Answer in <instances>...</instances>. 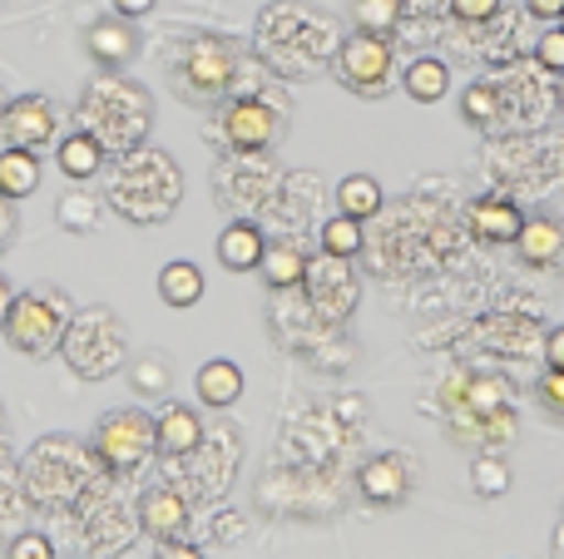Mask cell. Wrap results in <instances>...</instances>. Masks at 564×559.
<instances>
[{
  "label": "cell",
  "mask_w": 564,
  "mask_h": 559,
  "mask_svg": "<svg viewBox=\"0 0 564 559\" xmlns=\"http://www.w3.org/2000/svg\"><path fill=\"white\" fill-rule=\"evenodd\" d=\"M178 194H184L178 164L169 154H154V149L149 154H129L115 174V188H109L115 208L124 218H134V223H164L174 213Z\"/></svg>",
  "instance_id": "6da1fadb"
},
{
  "label": "cell",
  "mask_w": 564,
  "mask_h": 559,
  "mask_svg": "<svg viewBox=\"0 0 564 559\" xmlns=\"http://www.w3.org/2000/svg\"><path fill=\"white\" fill-rule=\"evenodd\" d=\"M69 327V303L59 287H30V293H15L6 313V342L25 357H50L59 342H65Z\"/></svg>",
  "instance_id": "7a4b0ae2"
},
{
  "label": "cell",
  "mask_w": 564,
  "mask_h": 559,
  "mask_svg": "<svg viewBox=\"0 0 564 559\" xmlns=\"http://www.w3.org/2000/svg\"><path fill=\"white\" fill-rule=\"evenodd\" d=\"M238 50L224 35H198L188 40L184 59H178V89L188 99H218L224 89L238 85Z\"/></svg>",
  "instance_id": "3957f363"
},
{
  "label": "cell",
  "mask_w": 564,
  "mask_h": 559,
  "mask_svg": "<svg viewBox=\"0 0 564 559\" xmlns=\"http://www.w3.org/2000/svg\"><path fill=\"white\" fill-rule=\"evenodd\" d=\"M154 451H159L154 416H144V412H109L95 431V456L115 475H134Z\"/></svg>",
  "instance_id": "277c9868"
},
{
  "label": "cell",
  "mask_w": 564,
  "mask_h": 559,
  "mask_svg": "<svg viewBox=\"0 0 564 559\" xmlns=\"http://www.w3.org/2000/svg\"><path fill=\"white\" fill-rule=\"evenodd\" d=\"M391 69H397L391 35L357 30V35H347L337 45V79L351 89V95H387V89H391Z\"/></svg>",
  "instance_id": "5b68a950"
},
{
  "label": "cell",
  "mask_w": 564,
  "mask_h": 559,
  "mask_svg": "<svg viewBox=\"0 0 564 559\" xmlns=\"http://www.w3.org/2000/svg\"><path fill=\"white\" fill-rule=\"evenodd\" d=\"M119 352H124V332H119L115 313H105V307H89L85 317H75L65 327V357L75 372H89V376L115 372Z\"/></svg>",
  "instance_id": "8992f818"
},
{
  "label": "cell",
  "mask_w": 564,
  "mask_h": 559,
  "mask_svg": "<svg viewBox=\"0 0 564 559\" xmlns=\"http://www.w3.org/2000/svg\"><path fill=\"white\" fill-rule=\"evenodd\" d=\"M278 139V109L258 95H238L224 109V144L234 154H263Z\"/></svg>",
  "instance_id": "52a82bcc"
},
{
  "label": "cell",
  "mask_w": 564,
  "mask_h": 559,
  "mask_svg": "<svg viewBox=\"0 0 564 559\" xmlns=\"http://www.w3.org/2000/svg\"><path fill=\"white\" fill-rule=\"evenodd\" d=\"M0 129H6V144H15V149H45L50 139H55L59 119H55V105H50L45 95H20L6 105Z\"/></svg>",
  "instance_id": "ba28073f"
},
{
  "label": "cell",
  "mask_w": 564,
  "mask_h": 559,
  "mask_svg": "<svg viewBox=\"0 0 564 559\" xmlns=\"http://www.w3.org/2000/svg\"><path fill=\"white\" fill-rule=\"evenodd\" d=\"M85 50H89L95 65L124 69L129 59L139 55V35H134V25H129L124 15H109V20H95V25L85 30Z\"/></svg>",
  "instance_id": "9c48e42d"
},
{
  "label": "cell",
  "mask_w": 564,
  "mask_h": 559,
  "mask_svg": "<svg viewBox=\"0 0 564 559\" xmlns=\"http://www.w3.org/2000/svg\"><path fill=\"white\" fill-rule=\"evenodd\" d=\"M139 525H144L149 540H178V535L188 530V501L178 491H169V485H154V491L139 501Z\"/></svg>",
  "instance_id": "30bf717a"
},
{
  "label": "cell",
  "mask_w": 564,
  "mask_h": 559,
  "mask_svg": "<svg viewBox=\"0 0 564 559\" xmlns=\"http://www.w3.org/2000/svg\"><path fill=\"white\" fill-rule=\"evenodd\" d=\"M154 441H159V456H194L204 446V421L194 416V406L169 402L154 416Z\"/></svg>",
  "instance_id": "8fae6325"
},
{
  "label": "cell",
  "mask_w": 564,
  "mask_h": 559,
  "mask_svg": "<svg viewBox=\"0 0 564 559\" xmlns=\"http://www.w3.org/2000/svg\"><path fill=\"white\" fill-rule=\"evenodd\" d=\"M516 248H520V263H525V267H555V263H564V218H550V213L525 218V223H520Z\"/></svg>",
  "instance_id": "7c38bea8"
},
{
  "label": "cell",
  "mask_w": 564,
  "mask_h": 559,
  "mask_svg": "<svg viewBox=\"0 0 564 559\" xmlns=\"http://www.w3.org/2000/svg\"><path fill=\"white\" fill-rule=\"evenodd\" d=\"M307 283H312L317 307H327L332 317H347L351 303H357V283H351V273L341 267V257H317V263H307Z\"/></svg>",
  "instance_id": "4fadbf2b"
},
{
  "label": "cell",
  "mask_w": 564,
  "mask_h": 559,
  "mask_svg": "<svg viewBox=\"0 0 564 559\" xmlns=\"http://www.w3.org/2000/svg\"><path fill=\"white\" fill-rule=\"evenodd\" d=\"M268 253V238L258 223H228L224 233H218V263L228 267V273H258V263H263Z\"/></svg>",
  "instance_id": "5bb4252c"
},
{
  "label": "cell",
  "mask_w": 564,
  "mask_h": 559,
  "mask_svg": "<svg viewBox=\"0 0 564 559\" xmlns=\"http://www.w3.org/2000/svg\"><path fill=\"white\" fill-rule=\"evenodd\" d=\"M466 223L480 243H516L525 218H520V208L510 198H480V204H470Z\"/></svg>",
  "instance_id": "9a60e30c"
},
{
  "label": "cell",
  "mask_w": 564,
  "mask_h": 559,
  "mask_svg": "<svg viewBox=\"0 0 564 559\" xmlns=\"http://www.w3.org/2000/svg\"><path fill=\"white\" fill-rule=\"evenodd\" d=\"M194 392L204 406H214V412H228V406L243 396V366L228 362V357H218V362H204L194 376Z\"/></svg>",
  "instance_id": "2e32d148"
},
{
  "label": "cell",
  "mask_w": 564,
  "mask_h": 559,
  "mask_svg": "<svg viewBox=\"0 0 564 559\" xmlns=\"http://www.w3.org/2000/svg\"><path fill=\"white\" fill-rule=\"evenodd\" d=\"M55 164L59 174L69 178V184H85V178H95L99 168H105V144H99L89 129H79V134H65L55 149Z\"/></svg>",
  "instance_id": "e0dca14e"
},
{
  "label": "cell",
  "mask_w": 564,
  "mask_h": 559,
  "mask_svg": "<svg viewBox=\"0 0 564 559\" xmlns=\"http://www.w3.org/2000/svg\"><path fill=\"white\" fill-rule=\"evenodd\" d=\"M40 188V158L35 149H0V198H30Z\"/></svg>",
  "instance_id": "ac0fdd59"
},
{
  "label": "cell",
  "mask_w": 564,
  "mask_h": 559,
  "mask_svg": "<svg viewBox=\"0 0 564 559\" xmlns=\"http://www.w3.org/2000/svg\"><path fill=\"white\" fill-rule=\"evenodd\" d=\"M401 85H406V95L416 99V105H436V99H446V89H451V69H446V59L421 55L406 65Z\"/></svg>",
  "instance_id": "d6986e66"
},
{
  "label": "cell",
  "mask_w": 564,
  "mask_h": 559,
  "mask_svg": "<svg viewBox=\"0 0 564 559\" xmlns=\"http://www.w3.org/2000/svg\"><path fill=\"white\" fill-rule=\"evenodd\" d=\"M381 204H387V194H381V184L371 174H347L337 184V208L347 218H357V223H367V218L381 213Z\"/></svg>",
  "instance_id": "ffe728a7"
},
{
  "label": "cell",
  "mask_w": 564,
  "mask_h": 559,
  "mask_svg": "<svg viewBox=\"0 0 564 559\" xmlns=\"http://www.w3.org/2000/svg\"><path fill=\"white\" fill-rule=\"evenodd\" d=\"M159 297H164V307H194L198 297H204V273H198L194 263H164V273H159Z\"/></svg>",
  "instance_id": "44dd1931"
},
{
  "label": "cell",
  "mask_w": 564,
  "mask_h": 559,
  "mask_svg": "<svg viewBox=\"0 0 564 559\" xmlns=\"http://www.w3.org/2000/svg\"><path fill=\"white\" fill-rule=\"evenodd\" d=\"M401 491H406V475H401V461H397V456H377V461L361 471V495H367L371 505L401 501Z\"/></svg>",
  "instance_id": "7402d4cb"
},
{
  "label": "cell",
  "mask_w": 564,
  "mask_h": 559,
  "mask_svg": "<svg viewBox=\"0 0 564 559\" xmlns=\"http://www.w3.org/2000/svg\"><path fill=\"white\" fill-rule=\"evenodd\" d=\"M258 273H263V283L273 287V293H288V287L307 283V257L297 253V248H268L263 263H258Z\"/></svg>",
  "instance_id": "603a6c76"
},
{
  "label": "cell",
  "mask_w": 564,
  "mask_h": 559,
  "mask_svg": "<svg viewBox=\"0 0 564 559\" xmlns=\"http://www.w3.org/2000/svg\"><path fill=\"white\" fill-rule=\"evenodd\" d=\"M99 198H89V194H79V188H69L65 198L55 204V218H59V228L65 233H89V228H99Z\"/></svg>",
  "instance_id": "cb8c5ba5"
},
{
  "label": "cell",
  "mask_w": 564,
  "mask_h": 559,
  "mask_svg": "<svg viewBox=\"0 0 564 559\" xmlns=\"http://www.w3.org/2000/svg\"><path fill=\"white\" fill-rule=\"evenodd\" d=\"M322 253L341 257V263H347V257H357L361 253V223H357V218H347V213L327 218V223H322Z\"/></svg>",
  "instance_id": "d4e9b609"
},
{
  "label": "cell",
  "mask_w": 564,
  "mask_h": 559,
  "mask_svg": "<svg viewBox=\"0 0 564 559\" xmlns=\"http://www.w3.org/2000/svg\"><path fill=\"white\" fill-rule=\"evenodd\" d=\"M460 114H466V124H476V129L496 124L500 119V89L486 85V79H476V85L460 95Z\"/></svg>",
  "instance_id": "484cf974"
},
{
  "label": "cell",
  "mask_w": 564,
  "mask_h": 559,
  "mask_svg": "<svg viewBox=\"0 0 564 559\" xmlns=\"http://www.w3.org/2000/svg\"><path fill=\"white\" fill-rule=\"evenodd\" d=\"M351 15H357V30L391 35L401 25V0H351Z\"/></svg>",
  "instance_id": "4316f807"
},
{
  "label": "cell",
  "mask_w": 564,
  "mask_h": 559,
  "mask_svg": "<svg viewBox=\"0 0 564 559\" xmlns=\"http://www.w3.org/2000/svg\"><path fill=\"white\" fill-rule=\"evenodd\" d=\"M470 491H476L480 501H500V495L510 491V465L496 461V456L476 461V465H470Z\"/></svg>",
  "instance_id": "83f0119b"
},
{
  "label": "cell",
  "mask_w": 564,
  "mask_h": 559,
  "mask_svg": "<svg viewBox=\"0 0 564 559\" xmlns=\"http://www.w3.org/2000/svg\"><path fill=\"white\" fill-rule=\"evenodd\" d=\"M535 65L550 69V75H564V30L560 25L535 40Z\"/></svg>",
  "instance_id": "f1b7e54d"
},
{
  "label": "cell",
  "mask_w": 564,
  "mask_h": 559,
  "mask_svg": "<svg viewBox=\"0 0 564 559\" xmlns=\"http://www.w3.org/2000/svg\"><path fill=\"white\" fill-rule=\"evenodd\" d=\"M535 396H540V406H545L550 416H560V421H564V372L545 366V376L535 382Z\"/></svg>",
  "instance_id": "f546056e"
},
{
  "label": "cell",
  "mask_w": 564,
  "mask_h": 559,
  "mask_svg": "<svg viewBox=\"0 0 564 559\" xmlns=\"http://www.w3.org/2000/svg\"><path fill=\"white\" fill-rule=\"evenodd\" d=\"M164 386H169L164 357H144V362H134V392H164Z\"/></svg>",
  "instance_id": "4dcf8cb0"
},
{
  "label": "cell",
  "mask_w": 564,
  "mask_h": 559,
  "mask_svg": "<svg viewBox=\"0 0 564 559\" xmlns=\"http://www.w3.org/2000/svg\"><path fill=\"white\" fill-rule=\"evenodd\" d=\"M451 15L466 20V25H486L500 15V0H451Z\"/></svg>",
  "instance_id": "1f68e13d"
},
{
  "label": "cell",
  "mask_w": 564,
  "mask_h": 559,
  "mask_svg": "<svg viewBox=\"0 0 564 559\" xmlns=\"http://www.w3.org/2000/svg\"><path fill=\"white\" fill-rule=\"evenodd\" d=\"M10 559H55V545H50L45 535H20V540L10 545Z\"/></svg>",
  "instance_id": "d6a6232c"
},
{
  "label": "cell",
  "mask_w": 564,
  "mask_h": 559,
  "mask_svg": "<svg viewBox=\"0 0 564 559\" xmlns=\"http://www.w3.org/2000/svg\"><path fill=\"white\" fill-rule=\"evenodd\" d=\"M470 402H476L480 412H486V406H500V402H506V386H500L496 376H486V382H476V392H470Z\"/></svg>",
  "instance_id": "836d02e7"
},
{
  "label": "cell",
  "mask_w": 564,
  "mask_h": 559,
  "mask_svg": "<svg viewBox=\"0 0 564 559\" xmlns=\"http://www.w3.org/2000/svg\"><path fill=\"white\" fill-rule=\"evenodd\" d=\"M154 559H204V550L198 545H178V540H164L154 550Z\"/></svg>",
  "instance_id": "e575fe53"
},
{
  "label": "cell",
  "mask_w": 564,
  "mask_h": 559,
  "mask_svg": "<svg viewBox=\"0 0 564 559\" xmlns=\"http://www.w3.org/2000/svg\"><path fill=\"white\" fill-rule=\"evenodd\" d=\"M115 6V15H124V20H139V15H149V10L159 6V0H109Z\"/></svg>",
  "instance_id": "d590c367"
},
{
  "label": "cell",
  "mask_w": 564,
  "mask_h": 559,
  "mask_svg": "<svg viewBox=\"0 0 564 559\" xmlns=\"http://www.w3.org/2000/svg\"><path fill=\"white\" fill-rule=\"evenodd\" d=\"M545 362L555 366V372H564V327H555V332L545 337Z\"/></svg>",
  "instance_id": "8d00e7d4"
},
{
  "label": "cell",
  "mask_w": 564,
  "mask_h": 559,
  "mask_svg": "<svg viewBox=\"0 0 564 559\" xmlns=\"http://www.w3.org/2000/svg\"><path fill=\"white\" fill-rule=\"evenodd\" d=\"M525 10L535 20H560V10H564V0H525Z\"/></svg>",
  "instance_id": "74e56055"
},
{
  "label": "cell",
  "mask_w": 564,
  "mask_h": 559,
  "mask_svg": "<svg viewBox=\"0 0 564 559\" xmlns=\"http://www.w3.org/2000/svg\"><path fill=\"white\" fill-rule=\"evenodd\" d=\"M10 303H15V287H10V277L0 273V327H6V313H10Z\"/></svg>",
  "instance_id": "f35d334b"
},
{
  "label": "cell",
  "mask_w": 564,
  "mask_h": 559,
  "mask_svg": "<svg viewBox=\"0 0 564 559\" xmlns=\"http://www.w3.org/2000/svg\"><path fill=\"white\" fill-rule=\"evenodd\" d=\"M560 105H564V75H560Z\"/></svg>",
  "instance_id": "ab89813d"
},
{
  "label": "cell",
  "mask_w": 564,
  "mask_h": 559,
  "mask_svg": "<svg viewBox=\"0 0 564 559\" xmlns=\"http://www.w3.org/2000/svg\"><path fill=\"white\" fill-rule=\"evenodd\" d=\"M555 25H560V30H564V10H560V20H555Z\"/></svg>",
  "instance_id": "60d3db41"
},
{
  "label": "cell",
  "mask_w": 564,
  "mask_h": 559,
  "mask_svg": "<svg viewBox=\"0 0 564 559\" xmlns=\"http://www.w3.org/2000/svg\"><path fill=\"white\" fill-rule=\"evenodd\" d=\"M0 114H6V95H0Z\"/></svg>",
  "instance_id": "b9f144b4"
}]
</instances>
